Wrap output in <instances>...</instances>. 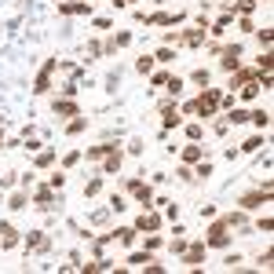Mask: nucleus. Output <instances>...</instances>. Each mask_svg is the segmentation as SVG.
<instances>
[{"label": "nucleus", "mask_w": 274, "mask_h": 274, "mask_svg": "<svg viewBox=\"0 0 274 274\" xmlns=\"http://www.w3.org/2000/svg\"><path fill=\"white\" fill-rule=\"evenodd\" d=\"M15 241H19V234H15L7 223H0V245H4V249H11Z\"/></svg>", "instance_id": "nucleus-7"}, {"label": "nucleus", "mask_w": 274, "mask_h": 274, "mask_svg": "<svg viewBox=\"0 0 274 274\" xmlns=\"http://www.w3.org/2000/svg\"><path fill=\"white\" fill-rule=\"evenodd\" d=\"M26 245H29V249H48V238H44L41 231H33V234L26 238Z\"/></svg>", "instance_id": "nucleus-11"}, {"label": "nucleus", "mask_w": 274, "mask_h": 274, "mask_svg": "<svg viewBox=\"0 0 274 274\" xmlns=\"http://www.w3.org/2000/svg\"><path fill=\"white\" fill-rule=\"evenodd\" d=\"M241 150H245V154H253V150H260V135H253V139H249V143H245Z\"/></svg>", "instance_id": "nucleus-21"}, {"label": "nucleus", "mask_w": 274, "mask_h": 274, "mask_svg": "<svg viewBox=\"0 0 274 274\" xmlns=\"http://www.w3.org/2000/svg\"><path fill=\"white\" fill-rule=\"evenodd\" d=\"M157 227H161V219H157L154 212H143L139 223H135V231H157Z\"/></svg>", "instance_id": "nucleus-5"}, {"label": "nucleus", "mask_w": 274, "mask_h": 274, "mask_svg": "<svg viewBox=\"0 0 274 274\" xmlns=\"http://www.w3.org/2000/svg\"><path fill=\"white\" fill-rule=\"evenodd\" d=\"M245 81H256L253 70H238V77H234V84H245Z\"/></svg>", "instance_id": "nucleus-19"}, {"label": "nucleus", "mask_w": 274, "mask_h": 274, "mask_svg": "<svg viewBox=\"0 0 274 274\" xmlns=\"http://www.w3.org/2000/svg\"><path fill=\"white\" fill-rule=\"evenodd\" d=\"M117 238L125 241V245H132V241H135V231H132V227H125V231H117Z\"/></svg>", "instance_id": "nucleus-20"}, {"label": "nucleus", "mask_w": 274, "mask_h": 274, "mask_svg": "<svg viewBox=\"0 0 274 274\" xmlns=\"http://www.w3.org/2000/svg\"><path fill=\"white\" fill-rule=\"evenodd\" d=\"M55 113H63V117H73V113H77V106H73L70 99H63V103L55 99Z\"/></svg>", "instance_id": "nucleus-10"}, {"label": "nucleus", "mask_w": 274, "mask_h": 274, "mask_svg": "<svg viewBox=\"0 0 274 274\" xmlns=\"http://www.w3.org/2000/svg\"><path fill=\"white\" fill-rule=\"evenodd\" d=\"M176 41H183V44H201V41H205V33H201V29H190V33L176 37Z\"/></svg>", "instance_id": "nucleus-13"}, {"label": "nucleus", "mask_w": 274, "mask_h": 274, "mask_svg": "<svg viewBox=\"0 0 274 274\" xmlns=\"http://www.w3.org/2000/svg\"><path fill=\"white\" fill-rule=\"evenodd\" d=\"M201 256H205V245H190V249H187V263H190V267H197Z\"/></svg>", "instance_id": "nucleus-9"}, {"label": "nucleus", "mask_w": 274, "mask_h": 274, "mask_svg": "<svg viewBox=\"0 0 274 274\" xmlns=\"http://www.w3.org/2000/svg\"><path fill=\"white\" fill-rule=\"evenodd\" d=\"M117 169H121V154L110 150V154H106V172H117Z\"/></svg>", "instance_id": "nucleus-15"}, {"label": "nucleus", "mask_w": 274, "mask_h": 274, "mask_svg": "<svg viewBox=\"0 0 274 274\" xmlns=\"http://www.w3.org/2000/svg\"><path fill=\"white\" fill-rule=\"evenodd\" d=\"M216 106H219V91H216V88H209L201 99H197V103H190V106H187V113H205V117H209Z\"/></svg>", "instance_id": "nucleus-1"}, {"label": "nucleus", "mask_w": 274, "mask_h": 274, "mask_svg": "<svg viewBox=\"0 0 274 274\" xmlns=\"http://www.w3.org/2000/svg\"><path fill=\"white\" fill-rule=\"evenodd\" d=\"M205 241H209L212 249H223L227 241H231V234H227V223H212V231H209V238H205Z\"/></svg>", "instance_id": "nucleus-2"}, {"label": "nucleus", "mask_w": 274, "mask_h": 274, "mask_svg": "<svg viewBox=\"0 0 274 274\" xmlns=\"http://www.w3.org/2000/svg\"><path fill=\"white\" fill-rule=\"evenodd\" d=\"M179 125V113H176V106H165V132L169 128H176Z\"/></svg>", "instance_id": "nucleus-12"}, {"label": "nucleus", "mask_w": 274, "mask_h": 274, "mask_svg": "<svg viewBox=\"0 0 274 274\" xmlns=\"http://www.w3.org/2000/svg\"><path fill=\"white\" fill-rule=\"evenodd\" d=\"M260 201H271V187L256 190V194H245V197H241V209H256Z\"/></svg>", "instance_id": "nucleus-4"}, {"label": "nucleus", "mask_w": 274, "mask_h": 274, "mask_svg": "<svg viewBox=\"0 0 274 274\" xmlns=\"http://www.w3.org/2000/svg\"><path fill=\"white\" fill-rule=\"evenodd\" d=\"M238 59H241V48H227L223 51V70H238Z\"/></svg>", "instance_id": "nucleus-6"}, {"label": "nucleus", "mask_w": 274, "mask_h": 274, "mask_svg": "<svg viewBox=\"0 0 274 274\" xmlns=\"http://www.w3.org/2000/svg\"><path fill=\"white\" fill-rule=\"evenodd\" d=\"M183 161H201V147H194V143L183 147Z\"/></svg>", "instance_id": "nucleus-14"}, {"label": "nucleus", "mask_w": 274, "mask_h": 274, "mask_svg": "<svg viewBox=\"0 0 274 274\" xmlns=\"http://www.w3.org/2000/svg\"><path fill=\"white\" fill-rule=\"evenodd\" d=\"M249 121V113L245 110H231V117H227V125H245Z\"/></svg>", "instance_id": "nucleus-17"}, {"label": "nucleus", "mask_w": 274, "mask_h": 274, "mask_svg": "<svg viewBox=\"0 0 274 274\" xmlns=\"http://www.w3.org/2000/svg\"><path fill=\"white\" fill-rule=\"evenodd\" d=\"M11 209H26V194H15L11 197Z\"/></svg>", "instance_id": "nucleus-22"}, {"label": "nucleus", "mask_w": 274, "mask_h": 274, "mask_svg": "<svg viewBox=\"0 0 274 274\" xmlns=\"http://www.w3.org/2000/svg\"><path fill=\"white\" fill-rule=\"evenodd\" d=\"M128 190H132V194L139 197L143 205H150V201H154V190H150L147 183H139V179H132V183H128Z\"/></svg>", "instance_id": "nucleus-3"}, {"label": "nucleus", "mask_w": 274, "mask_h": 274, "mask_svg": "<svg viewBox=\"0 0 274 274\" xmlns=\"http://www.w3.org/2000/svg\"><path fill=\"white\" fill-rule=\"evenodd\" d=\"M59 11H66V15H84L88 4H59Z\"/></svg>", "instance_id": "nucleus-16"}, {"label": "nucleus", "mask_w": 274, "mask_h": 274, "mask_svg": "<svg viewBox=\"0 0 274 274\" xmlns=\"http://www.w3.org/2000/svg\"><path fill=\"white\" fill-rule=\"evenodd\" d=\"M249 117H253V121H256V125H260V128H267V125H271V117H267V113H263V110H256V113H249Z\"/></svg>", "instance_id": "nucleus-18"}, {"label": "nucleus", "mask_w": 274, "mask_h": 274, "mask_svg": "<svg viewBox=\"0 0 274 274\" xmlns=\"http://www.w3.org/2000/svg\"><path fill=\"white\" fill-rule=\"evenodd\" d=\"M51 70H55V63H48V66H44V70H41V77H37V88H33V91H48V81H51Z\"/></svg>", "instance_id": "nucleus-8"}, {"label": "nucleus", "mask_w": 274, "mask_h": 274, "mask_svg": "<svg viewBox=\"0 0 274 274\" xmlns=\"http://www.w3.org/2000/svg\"><path fill=\"white\" fill-rule=\"evenodd\" d=\"M187 135H190V139L197 143V139H201V125H190V128H187Z\"/></svg>", "instance_id": "nucleus-23"}]
</instances>
